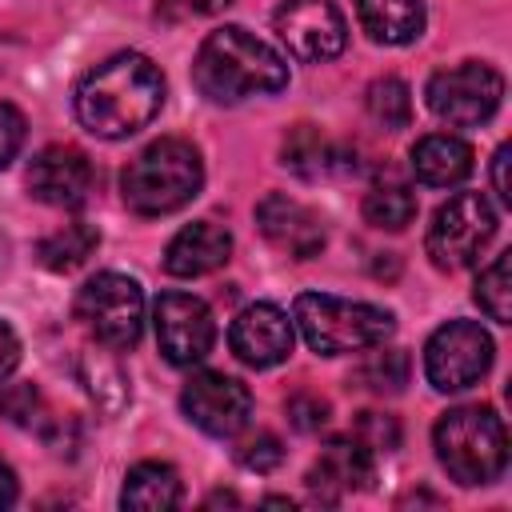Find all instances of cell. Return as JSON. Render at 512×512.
<instances>
[{
  "label": "cell",
  "mask_w": 512,
  "mask_h": 512,
  "mask_svg": "<svg viewBox=\"0 0 512 512\" xmlns=\"http://www.w3.org/2000/svg\"><path fill=\"white\" fill-rule=\"evenodd\" d=\"M76 120L100 140H128L164 104V76L140 52H116L76 84Z\"/></svg>",
  "instance_id": "obj_1"
},
{
  "label": "cell",
  "mask_w": 512,
  "mask_h": 512,
  "mask_svg": "<svg viewBox=\"0 0 512 512\" xmlns=\"http://www.w3.org/2000/svg\"><path fill=\"white\" fill-rule=\"evenodd\" d=\"M192 80L212 104H240L248 96L280 92L288 84V64L248 28L224 24L208 32V40L200 44Z\"/></svg>",
  "instance_id": "obj_2"
},
{
  "label": "cell",
  "mask_w": 512,
  "mask_h": 512,
  "mask_svg": "<svg viewBox=\"0 0 512 512\" xmlns=\"http://www.w3.org/2000/svg\"><path fill=\"white\" fill-rule=\"evenodd\" d=\"M204 188V160L200 152L180 140L164 136L148 144L136 160H128L120 176V196L136 216H168L196 200Z\"/></svg>",
  "instance_id": "obj_3"
},
{
  "label": "cell",
  "mask_w": 512,
  "mask_h": 512,
  "mask_svg": "<svg viewBox=\"0 0 512 512\" xmlns=\"http://www.w3.org/2000/svg\"><path fill=\"white\" fill-rule=\"evenodd\" d=\"M432 448L456 484H492L508 468V432L496 408L460 404L448 408L432 428Z\"/></svg>",
  "instance_id": "obj_4"
},
{
  "label": "cell",
  "mask_w": 512,
  "mask_h": 512,
  "mask_svg": "<svg viewBox=\"0 0 512 512\" xmlns=\"http://www.w3.org/2000/svg\"><path fill=\"white\" fill-rule=\"evenodd\" d=\"M292 320L304 336V344L320 356H348V352H368L384 344L396 332V320L388 308L364 304V300H344L328 292H304L292 304Z\"/></svg>",
  "instance_id": "obj_5"
},
{
  "label": "cell",
  "mask_w": 512,
  "mask_h": 512,
  "mask_svg": "<svg viewBox=\"0 0 512 512\" xmlns=\"http://www.w3.org/2000/svg\"><path fill=\"white\" fill-rule=\"evenodd\" d=\"M496 236V212L484 192H456L448 196L424 236V252L440 272H460L480 260V252Z\"/></svg>",
  "instance_id": "obj_6"
},
{
  "label": "cell",
  "mask_w": 512,
  "mask_h": 512,
  "mask_svg": "<svg viewBox=\"0 0 512 512\" xmlns=\"http://www.w3.org/2000/svg\"><path fill=\"white\" fill-rule=\"evenodd\" d=\"M76 316L112 352H124L144 332V292L124 272H96L76 292Z\"/></svg>",
  "instance_id": "obj_7"
},
{
  "label": "cell",
  "mask_w": 512,
  "mask_h": 512,
  "mask_svg": "<svg viewBox=\"0 0 512 512\" xmlns=\"http://www.w3.org/2000/svg\"><path fill=\"white\" fill-rule=\"evenodd\" d=\"M424 100L436 120L452 128H476L496 116L504 100V76L480 60H468V64L436 72L424 88Z\"/></svg>",
  "instance_id": "obj_8"
},
{
  "label": "cell",
  "mask_w": 512,
  "mask_h": 512,
  "mask_svg": "<svg viewBox=\"0 0 512 512\" xmlns=\"http://www.w3.org/2000/svg\"><path fill=\"white\" fill-rule=\"evenodd\" d=\"M492 368V336L476 320H448L424 344V376L436 392H464Z\"/></svg>",
  "instance_id": "obj_9"
},
{
  "label": "cell",
  "mask_w": 512,
  "mask_h": 512,
  "mask_svg": "<svg viewBox=\"0 0 512 512\" xmlns=\"http://www.w3.org/2000/svg\"><path fill=\"white\" fill-rule=\"evenodd\" d=\"M152 324H156V344L164 360L176 368L200 364L216 344L212 308L188 292H160L152 304Z\"/></svg>",
  "instance_id": "obj_10"
},
{
  "label": "cell",
  "mask_w": 512,
  "mask_h": 512,
  "mask_svg": "<svg viewBox=\"0 0 512 512\" xmlns=\"http://www.w3.org/2000/svg\"><path fill=\"white\" fill-rule=\"evenodd\" d=\"M272 24L276 36L288 44V52L308 64L336 60L348 44V24L332 0H288L276 8Z\"/></svg>",
  "instance_id": "obj_11"
},
{
  "label": "cell",
  "mask_w": 512,
  "mask_h": 512,
  "mask_svg": "<svg viewBox=\"0 0 512 512\" xmlns=\"http://www.w3.org/2000/svg\"><path fill=\"white\" fill-rule=\"evenodd\" d=\"M180 412L208 436H236L252 416V392L224 372H196L180 388Z\"/></svg>",
  "instance_id": "obj_12"
},
{
  "label": "cell",
  "mask_w": 512,
  "mask_h": 512,
  "mask_svg": "<svg viewBox=\"0 0 512 512\" xmlns=\"http://www.w3.org/2000/svg\"><path fill=\"white\" fill-rule=\"evenodd\" d=\"M292 340H296V332H292L288 312L268 304V300H256V304L240 308L232 328H228V348L248 368H276V364H284L292 356Z\"/></svg>",
  "instance_id": "obj_13"
},
{
  "label": "cell",
  "mask_w": 512,
  "mask_h": 512,
  "mask_svg": "<svg viewBox=\"0 0 512 512\" xmlns=\"http://www.w3.org/2000/svg\"><path fill=\"white\" fill-rule=\"evenodd\" d=\"M28 192L48 208H80L92 192V164L72 144H48L28 164Z\"/></svg>",
  "instance_id": "obj_14"
},
{
  "label": "cell",
  "mask_w": 512,
  "mask_h": 512,
  "mask_svg": "<svg viewBox=\"0 0 512 512\" xmlns=\"http://www.w3.org/2000/svg\"><path fill=\"white\" fill-rule=\"evenodd\" d=\"M256 228L272 248H280L296 260H312L324 248V220L308 204H300L284 192H268L256 204Z\"/></svg>",
  "instance_id": "obj_15"
},
{
  "label": "cell",
  "mask_w": 512,
  "mask_h": 512,
  "mask_svg": "<svg viewBox=\"0 0 512 512\" xmlns=\"http://www.w3.org/2000/svg\"><path fill=\"white\" fill-rule=\"evenodd\" d=\"M228 256H232L228 228L216 224V220H196V224H184L172 236V244L164 248V272L180 276V280H192V276L216 272L220 264H228Z\"/></svg>",
  "instance_id": "obj_16"
},
{
  "label": "cell",
  "mask_w": 512,
  "mask_h": 512,
  "mask_svg": "<svg viewBox=\"0 0 512 512\" xmlns=\"http://www.w3.org/2000/svg\"><path fill=\"white\" fill-rule=\"evenodd\" d=\"M372 480V448L356 436H340V440H332L324 452H320V460L312 464V472H308V488L316 492V500H324V504H336L344 492H352V488H364Z\"/></svg>",
  "instance_id": "obj_17"
},
{
  "label": "cell",
  "mask_w": 512,
  "mask_h": 512,
  "mask_svg": "<svg viewBox=\"0 0 512 512\" xmlns=\"http://www.w3.org/2000/svg\"><path fill=\"white\" fill-rule=\"evenodd\" d=\"M412 172L428 188H456L472 172V148L460 136L432 132L412 144Z\"/></svg>",
  "instance_id": "obj_18"
},
{
  "label": "cell",
  "mask_w": 512,
  "mask_h": 512,
  "mask_svg": "<svg viewBox=\"0 0 512 512\" xmlns=\"http://www.w3.org/2000/svg\"><path fill=\"white\" fill-rule=\"evenodd\" d=\"M180 500H184L180 472L164 460H140L136 468H128L120 488V504L136 512H164V508H176Z\"/></svg>",
  "instance_id": "obj_19"
},
{
  "label": "cell",
  "mask_w": 512,
  "mask_h": 512,
  "mask_svg": "<svg viewBox=\"0 0 512 512\" xmlns=\"http://www.w3.org/2000/svg\"><path fill=\"white\" fill-rule=\"evenodd\" d=\"M360 28L376 44H412L424 32V4L420 0H356Z\"/></svg>",
  "instance_id": "obj_20"
},
{
  "label": "cell",
  "mask_w": 512,
  "mask_h": 512,
  "mask_svg": "<svg viewBox=\"0 0 512 512\" xmlns=\"http://www.w3.org/2000/svg\"><path fill=\"white\" fill-rule=\"evenodd\" d=\"M76 376H80L84 392H88L108 416H116V412L128 404V376H124V368H120L108 352H96V348L80 352Z\"/></svg>",
  "instance_id": "obj_21"
},
{
  "label": "cell",
  "mask_w": 512,
  "mask_h": 512,
  "mask_svg": "<svg viewBox=\"0 0 512 512\" xmlns=\"http://www.w3.org/2000/svg\"><path fill=\"white\" fill-rule=\"evenodd\" d=\"M96 244H100V232H96L92 224L76 220V224L56 228L52 236H44L40 248H36V256H40V264H44L48 272H76V268L96 252Z\"/></svg>",
  "instance_id": "obj_22"
},
{
  "label": "cell",
  "mask_w": 512,
  "mask_h": 512,
  "mask_svg": "<svg viewBox=\"0 0 512 512\" xmlns=\"http://www.w3.org/2000/svg\"><path fill=\"white\" fill-rule=\"evenodd\" d=\"M364 220L372 228H384V232H400L416 220V196L408 184L400 180H388V184H376L368 196H364Z\"/></svg>",
  "instance_id": "obj_23"
},
{
  "label": "cell",
  "mask_w": 512,
  "mask_h": 512,
  "mask_svg": "<svg viewBox=\"0 0 512 512\" xmlns=\"http://www.w3.org/2000/svg\"><path fill=\"white\" fill-rule=\"evenodd\" d=\"M284 164L288 168H296L300 176H324V172H332V168H348L344 160H340V152L316 132V128H308V124H300L288 140H284Z\"/></svg>",
  "instance_id": "obj_24"
},
{
  "label": "cell",
  "mask_w": 512,
  "mask_h": 512,
  "mask_svg": "<svg viewBox=\"0 0 512 512\" xmlns=\"http://www.w3.org/2000/svg\"><path fill=\"white\" fill-rule=\"evenodd\" d=\"M364 104H368V116H372L380 128H388V132H400V128H408V120H412V92H408V84H404L400 76H380V80H372L368 92H364Z\"/></svg>",
  "instance_id": "obj_25"
},
{
  "label": "cell",
  "mask_w": 512,
  "mask_h": 512,
  "mask_svg": "<svg viewBox=\"0 0 512 512\" xmlns=\"http://www.w3.org/2000/svg\"><path fill=\"white\" fill-rule=\"evenodd\" d=\"M476 304L488 312V320L508 324L512 320V252H500L480 276H476Z\"/></svg>",
  "instance_id": "obj_26"
},
{
  "label": "cell",
  "mask_w": 512,
  "mask_h": 512,
  "mask_svg": "<svg viewBox=\"0 0 512 512\" xmlns=\"http://www.w3.org/2000/svg\"><path fill=\"white\" fill-rule=\"evenodd\" d=\"M408 372H412V360H408V352L376 344V348L368 352V360L360 364L356 380H360L364 388H372V392H400V388L408 384Z\"/></svg>",
  "instance_id": "obj_27"
},
{
  "label": "cell",
  "mask_w": 512,
  "mask_h": 512,
  "mask_svg": "<svg viewBox=\"0 0 512 512\" xmlns=\"http://www.w3.org/2000/svg\"><path fill=\"white\" fill-rule=\"evenodd\" d=\"M0 416H4L8 424H16V428H36V432H44L52 412H48V400L40 396L36 384H8V388L0 392Z\"/></svg>",
  "instance_id": "obj_28"
},
{
  "label": "cell",
  "mask_w": 512,
  "mask_h": 512,
  "mask_svg": "<svg viewBox=\"0 0 512 512\" xmlns=\"http://www.w3.org/2000/svg\"><path fill=\"white\" fill-rule=\"evenodd\" d=\"M356 432L372 452H396L400 448V424L388 412H360L356 416Z\"/></svg>",
  "instance_id": "obj_29"
},
{
  "label": "cell",
  "mask_w": 512,
  "mask_h": 512,
  "mask_svg": "<svg viewBox=\"0 0 512 512\" xmlns=\"http://www.w3.org/2000/svg\"><path fill=\"white\" fill-rule=\"evenodd\" d=\"M236 460H240L248 472H272V468L284 460V448H280V440H276L272 432H256V436H248V440L236 448Z\"/></svg>",
  "instance_id": "obj_30"
},
{
  "label": "cell",
  "mask_w": 512,
  "mask_h": 512,
  "mask_svg": "<svg viewBox=\"0 0 512 512\" xmlns=\"http://www.w3.org/2000/svg\"><path fill=\"white\" fill-rule=\"evenodd\" d=\"M284 408H288V420L296 432H320L328 424V400H320L312 392H296Z\"/></svg>",
  "instance_id": "obj_31"
},
{
  "label": "cell",
  "mask_w": 512,
  "mask_h": 512,
  "mask_svg": "<svg viewBox=\"0 0 512 512\" xmlns=\"http://www.w3.org/2000/svg\"><path fill=\"white\" fill-rule=\"evenodd\" d=\"M24 136H28V124H24L20 108L0 104V168H8L16 160V152L24 148Z\"/></svg>",
  "instance_id": "obj_32"
},
{
  "label": "cell",
  "mask_w": 512,
  "mask_h": 512,
  "mask_svg": "<svg viewBox=\"0 0 512 512\" xmlns=\"http://www.w3.org/2000/svg\"><path fill=\"white\" fill-rule=\"evenodd\" d=\"M20 364V336L8 320H0V380H8Z\"/></svg>",
  "instance_id": "obj_33"
},
{
  "label": "cell",
  "mask_w": 512,
  "mask_h": 512,
  "mask_svg": "<svg viewBox=\"0 0 512 512\" xmlns=\"http://www.w3.org/2000/svg\"><path fill=\"white\" fill-rule=\"evenodd\" d=\"M508 156H512V148H508V144H500V148H496V156H492V192L500 196V204H504V208H512V188H508Z\"/></svg>",
  "instance_id": "obj_34"
},
{
  "label": "cell",
  "mask_w": 512,
  "mask_h": 512,
  "mask_svg": "<svg viewBox=\"0 0 512 512\" xmlns=\"http://www.w3.org/2000/svg\"><path fill=\"white\" fill-rule=\"evenodd\" d=\"M16 500V472L0 460V508H8Z\"/></svg>",
  "instance_id": "obj_35"
},
{
  "label": "cell",
  "mask_w": 512,
  "mask_h": 512,
  "mask_svg": "<svg viewBox=\"0 0 512 512\" xmlns=\"http://www.w3.org/2000/svg\"><path fill=\"white\" fill-rule=\"evenodd\" d=\"M232 0H188V8H196V12H220V8H228Z\"/></svg>",
  "instance_id": "obj_36"
},
{
  "label": "cell",
  "mask_w": 512,
  "mask_h": 512,
  "mask_svg": "<svg viewBox=\"0 0 512 512\" xmlns=\"http://www.w3.org/2000/svg\"><path fill=\"white\" fill-rule=\"evenodd\" d=\"M208 504H240L232 492H216V496H208Z\"/></svg>",
  "instance_id": "obj_37"
},
{
  "label": "cell",
  "mask_w": 512,
  "mask_h": 512,
  "mask_svg": "<svg viewBox=\"0 0 512 512\" xmlns=\"http://www.w3.org/2000/svg\"><path fill=\"white\" fill-rule=\"evenodd\" d=\"M0 264H4V240H0Z\"/></svg>",
  "instance_id": "obj_38"
}]
</instances>
